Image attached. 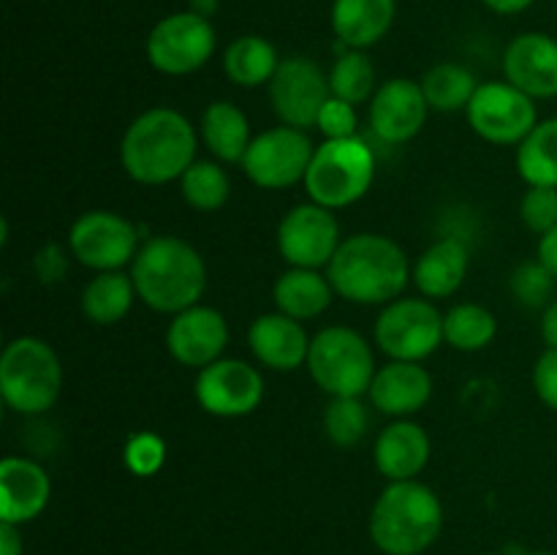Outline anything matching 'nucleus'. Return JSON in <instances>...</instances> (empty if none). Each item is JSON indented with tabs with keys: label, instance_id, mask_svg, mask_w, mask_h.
<instances>
[{
	"label": "nucleus",
	"instance_id": "nucleus-1",
	"mask_svg": "<svg viewBox=\"0 0 557 555\" xmlns=\"http://www.w3.org/2000/svg\"><path fill=\"white\" fill-rule=\"evenodd\" d=\"M196 145L199 136L183 112L152 107L125 128L120 141V163L136 183L166 185L194 166Z\"/></svg>",
	"mask_w": 557,
	"mask_h": 555
},
{
	"label": "nucleus",
	"instance_id": "nucleus-2",
	"mask_svg": "<svg viewBox=\"0 0 557 555\" xmlns=\"http://www.w3.org/2000/svg\"><path fill=\"white\" fill-rule=\"evenodd\" d=\"M337 297L354 305H389L413 278L406 250L386 234H351L326 267Z\"/></svg>",
	"mask_w": 557,
	"mask_h": 555
},
{
	"label": "nucleus",
	"instance_id": "nucleus-3",
	"mask_svg": "<svg viewBox=\"0 0 557 555\" xmlns=\"http://www.w3.org/2000/svg\"><path fill=\"white\" fill-rule=\"evenodd\" d=\"M136 297L156 313L177 316L199 305L207 288V264L199 250L174 234L141 243L131 264Z\"/></svg>",
	"mask_w": 557,
	"mask_h": 555
},
{
	"label": "nucleus",
	"instance_id": "nucleus-4",
	"mask_svg": "<svg viewBox=\"0 0 557 555\" xmlns=\"http://www.w3.org/2000/svg\"><path fill=\"white\" fill-rule=\"evenodd\" d=\"M444 528V506L419 479L389 482L370 511V539L384 555H422Z\"/></svg>",
	"mask_w": 557,
	"mask_h": 555
},
{
	"label": "nucleus",
	"instance_id": "nucleus-5",
	"mask_svg": "<svg viewBox=\"0 0 557 555\" xmlns=\"http://www.w3.org/2000/svg\"><path fill=\"white\" fill-rule=\"evenodd\" d=\"M63 392V362L44 337L20 335L0 354V395L22 417L47 414Z\"/></svg>",
	"mask_w": 557,
	"mask_h": 555
},
{
	"label": "nucleus",
	"instance_id": "nucleus-6",
	"mask_svg": "<svg viewBox=\"0 0 557 555\" xmlns=\"http://www.w3.org/2000/svg\"><path fill=\"white\" fill-rule=\"evenodd\" d=\"M375 180V152L362 136L324 139L315 147L305 174L310 201L326 210H343L362 199Z\"/></svg>",
	"mask_w": 557,
	"mask_h": 555
},
{
	"label": "nucleus",
	"instance_id": "nucleus-7",
	"mask_svg": "<svg viewBox=\"0 0 557 555\" xmlns=\"http://www.w3.org/2000/svg\"><path fill=\"white\" fill-rule=\"evenodd\" d=\"M310 379L330 397L368 395L375 375L373 348L351 326H324L315 332L308 354Z\"/></svg>",
	"mask_w": 557,
	"mask_h": 555
},
{
	"label": "nucleus",
	"instance_id": "nucleus-8",
	"mask_svg": "<svg viewBox=\"0 0 557 555\" xmlns=\"http://www.w3.org/2000/svg\"><path fill=\"white\" fill-rule=\"evenodd\" d=\"M373 337L389 359L422 362L444 343V313L428 297H397L375 319Z\"/></svg>",
	"mask_w": 557,
	"mask_h": 555
},
{
	"label": "nucleus",
	"instance_id": "nucleus-9",
	"mask_svg": "<svg viewBox=\"0 0 557 555\" xmlns=\"http://www.w3.org/2000/svg\"><path fill=\"white\" fill-rule=\"evenodd\" d=\"M218 47V33L207 16L177 11L158 22L147 36V60L166 76H188L205 69Z\"/></svg>",
	"mask_w": 557,
	"mask_h": 555
},
{
	"label": "nucleus",
	"instance_id": "nucleus-10",
	"mask_svg": "<svg viewBox=\"0 0 557 555\" xmlns=\"http://www.w3.org/2000/svg\"><path fill=\"white\" fill-rule=\"evenodd\" d=\"M313 152L315 145L310 141L308 131L277 125L253 136L243 158V172L248 174L250 183L264 190L292 188V185L305 183Z\"/></svg>",
	"mask_w": 557,
	"mask_h": 555
},
{
	"label": "nucleus",
	"instance_id": "nucleus-11",
	"mask_svg": "<svg viewBox=\"0 0 557 555\" xmlns=\"http://www.w3.org/2000/svg\"><path fill=\"white\" fill-rule=\"evenodd\" d=\"M466 114L473 134L500 147H517L539 125L536 101L506 79L479 85Z\"/></svg>",
	"mask_w": 557,
	"mask_h": 555
},
{
	"label": "nucleus",
	"instance_id": "nucleus-12",
	"mask_svg": "<svg viewBox=\"0 0 557 555\" xmlns=\"http://www.w3.org/2000/svg\"><path fill=\"white\" fill-rule=\"evenodd\" d=\"M139 248L134 221L112 210L82 212L69 232V254L96 272H114L134 264Z\"/></svg>",
	"mask_w": 557,
	"mask_h": 555
},
{
	"label": "nucleus",
	"instance_id": "nucleus-13",
	"mask_svg": "<svg viewBox=\"0 0 557 555\" xmlns=\"http://www.w3.org/2000/svg\"><path fill=\"white\" fill-rule=\"evenodd\" d=\"M330 98V74H324L315 60L302 54L281 60V69L270 82V103L283 125L299 131L315 128V120Z\"/></svg>",
	"mask_w": 557,
	"mask_h": 555
},
{
	"label": "nucleus",
	"instance_id": "nucleus-14",
	"mask_svg": "<svg viewBox=\"0 0 557 555\" xmlns=\"http://www.w3.org/2000/svg\"><path fill=\"white\" fill-rule=\"evenodd\" d=\"M194 395L207 414L239 419L253 414L264 400V375L245 359L221 357L196 375Z\"/></svg>",
	"mask_w": 557,
	"mask_h": 555
},
{
	"label": "nucleus",
	"instance_id": "nucleus-15",
	"mask_svg": "<svg viewBox=\"0 0 557 555\" xmlns=\"http://www.w3.org/2000/svg\"><path fill=\"white\" fill-rule=\"evenodd\" d=\"M341 243L335 210H326L315 201L292 207L277 226V250L292 267H305V270L330 267Z\"/></svg>",
	"mask_w": 557,
	"mask_h": 555
},
{
	"label": "nucleus",
	"instance_id": "nucleus-16",
	"mask_svg": "<svg viewBox=\"0 0 557 555\" xmlns=\"http://www.w3.org/2000/svg\"><path fill=\"white\" fill-rule=\"evenodd\" d=\"M228 346V324L221 310L194 305L172 316L166 326V348L183 368L201 370L218 362Z\"/></svg>",
	"mask_w": 557,
	"mask_h": 555
},
{
	"label": "nucleus",
	"instance_id": "nucleus-17",
	"mask_svg": "<svg viewBox=\"0 0 557 555\" xmlns=\"http://www.w3.org/2000/svg\"><path fill=\"white\" fill-rule=\"evenodd\" d=\"M430 103L422 85L406 76L384 82L370 98V131L386 145H406L424 128Z\"/></svg>",
	"mask_w": 557,
	"mask_h": 555
},
{
	"label": "nucleus",
	"instance_id": "nucleus-18",
	"mask_svg": "<svg viewBox=\"0 0 557 555\" xmlns=\"http://www.w3.org/2000/svg\"><path fill=\"white\" fill-rule=\"evenodd\" d=\"M504 74L509 85L539 98L557 96V38L547 33H520L504 52Z\"/></svg>",
	"mask_w": 557,
	"mask_h": 555
},
{
	"label": "nucleus",
	"instance_id": "nucleus-19",
	"mask_svg": "<svg viewBox=\"0 0 557 555\" xmlns=\"http://www.w3.org/2000/svg\"><path fill=\"white\" fill-rule=\"evenodd\" d=\"M52 498V479L41 462L9 455L0 462V520L25 526L47 509Z\"/></svg>",
	"mask_w": 557,
	"mask_h": 555
},
{
	"label": "nucleus",
	"instance_id": "nucleus-20",
	"mask_svg": "<svg viewBox=\"0 0 557 555\" xmlns=\"http://www.w3.org/2000/svg\"><path fill=\"white\" fill-rule=\"evenodd\" d=\"M310 343L313 337L308 335L302 321L281 313H261L253 319L248 330V346L253 357L264 368L277 370V373H294L302 365H308Z\"/></svg>",
	"mask_w": 557,
	"mask_h": 555
},
{
	"label": "nucleus",
	"instance_id": "nucleus-21",
	"mask_svg": "<svg viewBox=\"0 0 557 555\" xmlns=\"http://www.w3.org/2000/svg\"><path fill=\"white\" fill-rule=\"evenodd\" d=\"M368 395L373 408L386 417L408 419L411 414L422 411L433 397V375L419 362L389 359V365L375 370Z\"/></svg>",
	"mask_w": 557,
	"mask_h": 555
},
{
	"label": "nucleus",
	"instance_id": "nucleus-22",
	"mask_svg": "<svg viewBox=\"0 0 557 555\" xmlns=\"http://www.w3.org/2000/svg\"><path fill=\"white\" fill-rule=\"evenodd\" d=\"M430 435L422 424L411 419H395L379 433L373 446L375 468L389 482H406L417 479L430 462Z\"/></svg>",
	"mask_w": 557,
	"mask_h": 555
},
{
	"label": "nucleus",
	"instance_id": "nucleus-23",
	"mask_svg": "<svg viewBox=\"0 0 557 555\" xmlns=\"http://www.w3.org/2000/svg\"><path fill=\"white\" fill-rule=\"evenodd\" d=\"M471 254L457 237H441L413 264V286L428 299H446L466 283Z\"/></svg>",
	"mask_w": 557,
	"mask_h": 555
},
{
	"label": "nucleus",
	"instance_id": "nucleus-24",
	"mask_svg": "<svg viewBox=\"0 0 557 555\" xmlns=\"http://www.w3.org/2000/svg\"><path fill=\"white\" fill-rule=\"evenodd\" d=\"M397 0H335L332 30L346 49H368L395 25Z\"/></svg>",
	"mask_w": 557,
	"mask_h": 555
},
{
	"label": "nucleus",
	"instance_id": "nucleus-25",
	"mask_svg": "<svg viewBox=\"0 0 557 555\" xmlns=\"http://www.w3.org/2000/svg\"><path fill=\"white\" fill-rule=\"evenodd\" d=\"M272 299L281 313L292 316L297 321L319 319L326 313L335 299L330 278L321 275L319 270H305V267H292L283 272L272 286Z\"/></svg>",
	"mask_w": 557,
	"mask_h": 555
},
{
	"label": "nucleus",
	"instance_id": "nucleus-26",
	"mask_svg": "<svg viewBox=\"0 0 557 555\" xmlns=\"http://www.w3.org/2000/svg\"><path fill=\"white\" fill-rule=\"evenodd\" d=\"M201 141L221 163H243L250 141V123L243 109L232 101H212L199 123Z\"/></svg>",
	"mask_w": 557,
	"mask_h": 555
},
{
	"label": "nucleus",
	"instance_id": "nucleus-27",
	"mask_svg": "<svg viewBox=\"0 0 557 555\" xmlns=\"http://www.w3.org/2000/svg\"><path fill=\"white\" fill-rule=\"evenodd\" d=\"M136 286L134 278L125 272H98L85 288H82V313L87 321L98 326H112L123 321L134 308Z\"/></svg>",
	"mask_w": 557,
	"mask_h": 555
},
{
	"label": "nucleus",
	"instance_id": "nucleus-28",
	"mask_svg": "<svg viewBox=\"0 0 557 555\" xmlns=\"http://www.w3.org/2000/svg\"><path fill=\"white\" fill-rule=\"evenodd\" d=\"M281 69L275 44L261 36H239L223 52V71L237 87L270 85Z\"/></svg>",
	"mask_w": 557,
	"mask_h": 555
},
{
	"label": "nucleus",
	"instance_id": "nucleus-29",
	"mask_svg": "<svg viewBox=\"0 0 557 555\" xmlns=\"http://www.w3.org/2000/svg\"><path fill=\"white\" fill-rule=\"evenodd\" d=\"M517 172L528 185L557 188V118L539 120L517 145Z\"/></svg>",
	"mask_w": 557,
	"mask_h": 555
},
{
	"label": "nucleus",
	"instance_id": "nucleus-30",
	"mask_svg": "<svg viewBox=\"0 0 557 555\" xmlns=\"http://www.w3.org/2000/svg\"><path fill=\"white\" fill-rule=\"evenodd\" d=\"M422 92L428 98L430 109L435 112H460V109H468L471 98L476 96L479 82L466 65L460 63H438L422 76Z\"/></svg>",
	"mask_w": 557,
	"mask_h": 555
},
{
	"label": "nucleus",
	"instance_id": "nucleus-31",
	"mask_svg": "<svg viewBox=\"0 0 557 555\" xmlns=\"http://www.w3.org/2000/svg\"><path fill=\"white\" fill-rule=\"evenodd\" d=\"M498 335L493 310L476 303H460L444 313V343L457 351H482Z\"/></svg>",
	"mask_w": 557,
	"mask_h": 555
},
{
	"label": "nucleus",
	"instance_id": "nucleus-32",
	"mask_svg": "<svg viewBox=\"0 0 557 555\" xmlns=\"http://www.w3.org/2000/svg\"><path fill=\"white\" fill-rule=\"evenodd\" d=\"M180 190L196 212H215L232 196V180L226 169L215 161H196L188 172L180 177Z\"/></svg>",
	"mask_w": 557,
	"mask_h": 555
},
{
	"label": "nucleus",
	"instance_id": "nucleus-33",
	"mask_svg": "<svg viewBox=\"0 0 557 555\" xmlns=\"http://www.w3.org/2000/svg\"><path fill=\"white\" fill-rule=\"evenodd\" d=\"M332 96L348 103H364L375 96V69L362 49H346L330 71Z\"/></svg>",
	"mask_w": 557,
	"mask_h": 555
},
{
	"label": "nucleus",
	"instance_id": "nucleus-34",
	"mask_svg": "<svg viewBox=\"0 0 557 555\" xmlns=\"http://www.w3.org/2000/svg\"><path fill=\"white\" fill-rule=\"evenodd\" d=\"M368 406L362 397H332L324 411V433L335 446H354L368 433Z\"/></svg>",
	"mask_w": 557,
	"mask_h": 555
},
{
	"label": "nucleus",
	"instance_id": "nucleus-35",
	"mask_svg": "<svg viewBox=\"0 0 557 555\" xmlns=\"http://www.w3.org/2000/svg\"><path fill=\"white\" fill-rule=\"evenodd\" d=\"M555 281L557 278L542 264V261H525V264L517 267L509 278L511 297L520 305H525V308H547V305L553 303Z\"/></svg>",
	"mask_w": 557,
	"mask_h": 555
},
{
	"label": "nucleus",
	"instance_id": "nucleus-36",
	"mask_svg": "<svg viewBox=\"0 0 557 555\" xmlns=\"http://www.w3.org/2000/svg\"><path fill=\"white\" fill-rule=\"evenodd\" d=\"M520 221L533 234L544 237L557 226V188L547 185H528L520 201Z\"/></svg>",
	"mask_w": 557,
	"mask_h": 555
},
{
	"label": "nucleus",
	"instance_id": "nucleus-37",
	"mask_svg": "<svg viewBox=\"0 0 557 555\" xmlns=\"http://www.w3.org/2000/svg\"><path fill=\"white\" fill-rule=\"evenodd\" d=\"M163 460H166V444L158 433L141 430V433L131 435L125 444V468L136 477H152L161 471Z\"/></svg>",
	"mask_w": 557,
	"mask_h": 555
},
{
	"label": "nucleus",
	"instance_id": "nucleus-38",
	"mask_svg": "<svg viewBox=\"0 0 557 555\" xmlns=\"http://www.w3.org/2000/svg\"><path fill=\"white\" fill-rule=\"evenodd\" d=\"M315 128L324 134V139H348V136H357V109H354V103L332 96L324 103V109H321L319 120H315Z\"/></svg>",
	"mask_w": 557,
	"mask_h": 555
},
{
	"label": "nucleus",
	"instance_id": "nucleus-39",
	"mask_svg": "<svg viewBox=\"0 0 557 555\" xmlns=\"http://www.w3.org/2000/svg\"><path fill=\"white\" fill-rule=\"evenodd\" d=\"M533 390L539 400L557 411V348H547L533 368Z\"/></svg>",
	"mask_w": 557,
	"mask_h": 555
},
{
	"label": "nucleus",
	"instance_id": "nucleus-40",
	"mask_svg": "<svg viewBox=\"0 0 557 555\" xmlns=\"http://www.w3.org/2000/svg\"><path fill=\"white\" fill-rule=\"evenodd\" d=\"M33 267H36L38 281L54 283L65 275V270H69V256H65V250L60 248L58 243H49L38 250L36 259H33Z\"/></svg>",
	"mask_w": 557,
	"mask_h": 555
},
{
	"label": "nucleus",
	"instance_id": "nucleus-41",
	"mask_svg": "<svg viewBox=\"0 0 557 555\" xmlns=\"http://www.w3.org/2000/svg\"><path fill=\"white\" fill-rule=\"evenodd\" d=\"M0 555H22V533L14 522L0 520Z\"/></svg>",
	"mask_w": 557,
	"mask_h": 555
},
{
	"label": "nucleus",
	"instance_id": "nucleus-42",
	"mask_svg": "<svg viewBox=\"0 0 557 555\" xmlns=\"http://www.w3.org/2000/svg\"><path fill=\"white\" fill-rule=\"evenodd\" d=\"M539 261L557 278V226L539 239Z\"/></svg>",
	"mask_w": 557,
	"mask_h": 555
},
{
	"label": "nucleus",
	"instance_id": "nucleus-43",
	"mask_svg": "<svg viewBox=\"0 0 557 555\" xmlns=\"http://www.w3.org/2000/svg\"><path fill=\"white\" fill-rule=\"evenodd\" d=\"M482 3L487 5L490 11H495V14L515 16V14H522V11L531 9L536 0H482Z\"/></svg>",
	"mask_w": 557,
	"mask_h": 555
},
{
	"label": "nucleus",
	"instance_id": "nucleus-44",
	"mask_svg": "<svg viewBox=\"0 0 557 555\" xmlns=\"http://www.w3.org/2000/svg\"><path fill=\"white\" fill-rule=\"evenodd\" d=\"M542 337L547 343V348H557V299L544 308L542 316Z\"/></svg>",
	"mask_w": 557,
	"mask_h": 555
},
{
	"label": "nucleus",
	"instance_id": "nucleus-45",
	"mask_svg": "<svg viewBox=\"0 0 557 555\" xmlns=\"http://www.w3.org/2000/svg\"><path fill=\"white\" fill-rule=\"evenodd\" d=\"M218 9V0H190V11H196V14L207 16L210 20L212 14H215Z\"/></svg>",
	"mask_w": 557,
	"mask_h": 555
},
{
	"label": "nucleus",
	"instance_id": "nucleus-46",
	"mask_svg": "<svg viewBox=\"0 0 557 555\" xmlns=\"http://www.w3.org/2000/svg\"><path fill=\"white\" fill-rule=\"evenodd\" d=\"M528 555H555V553H544V550H536V553H528Z\"/></svg>",
	"mask_w": 557,
	"mask_h": 555
},
{
	"label": "nucleus",
	"instance_id": "nucleus-47",
	"mask_svg": "<svg viewBox=\"0 0 557 555\" xmlns=\"http://www.w3.org/2000/svg\"><path fill=\"white\" fill-rule=\"evenodd\" d=\"M487 555H498V553H487Z\"/></svg>",
	"mask_w": 557,
	"mask_h": 555
}]
</instances>
